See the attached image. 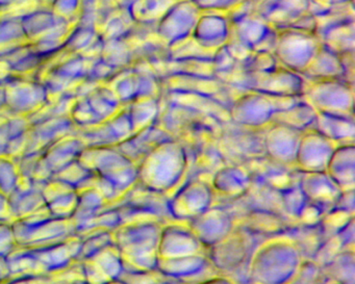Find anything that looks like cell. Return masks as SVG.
Segmentation results:
<instances>
[{"mask_svg": "<svg viewBox=\"0 0 355 284\" xmlns=\"http://www.w3.org/2000/svg\"><path fill=\"white\" fill-rule=\"evenodd\" d=\"M187 171L184 154L161 155L153 150L138 165V184L166 194L178 186Z\"/></svg>", "mask_w": 355, "mask_h": 284, "instance_id": "8992f818", "label": "cell"}, {"mask_svg": "<svg viewBox=\"0 0 355 284\" xmlns=\"http://www.w3.org/2000/svg\"><path fill=\"white\" fill-rule=\"evenodd\" d=\"M78 161L89 171L110 182L121 195L138 182V165L116 146H86Z\"/></svg>", "mask_w": 355, "mask_h": 284, "instance_id": "277c9868", "label": "cell"}, {"mask_svg": "<svg viewBox=\"0 0 355 284\" xmlns=\"http://www.w3.org/2000/svg\"><path fill=\"white\" fill-rule=\"evenodd\" d=\"M86 148L84 141L78 136L68 134L60 139L41 152L34 180L46 182L57 172L76 161Z\"/></svg>", "mask_w": 355, "mask_h": 284, "instance_id": "9c48e42d", "label": "cell"}, {"mask_svg": "<svg viewBox=\"0 0 355 284\" xmlns=\"http://www.w3.org/2000/svg\"><path fill=\"white\" fill-rule=\"evenodd\" d=\"M194 284H236L232 279H228L227 277H222V276H216V277L207 278L203 281L196 282Z\"/></svg>", "mask_w": 355, "mask_h": 284, "instance_id": "4dcf8cb0", "label": "cell"}, {"mask_svg": "<svg viewBox=\"0 0 355 284\" xmlns=\"http://www.w3.org/2000/svg\"><path fill=\"white\" fill-rule=\"evenodd\" d=\"M107 204L105 197L94 186L78 190V204L71 217L76 229L103 211Z\"/></svg>", "mask_w": 355, "mask_h": 284, "instance_id": "ac0fdd59", "label": "cell"}, {"mask_svg": "<svg viewBox=\"0 0 355 284\" xmlns=\"http://www.w3.org/2000/svg\"><path fill=\"white\" fill-rule=\"evenodd\" d=\"M251 184L248 171L240 168H221L213 174L211 188L223 196L240 198L248 192Z\"/></svg>", "mask_w": 355, "mask_h": 284, "instance_id": "e0dca14e", "label": "cell"}, {"mask_svg": "<svg viewBox=\"0 0 355 284\" xmlns=\"http://www.w3.org/2000/svg\"><path fill=\"white\" fill-rule=\"evenodd\" d=\"M254 238L257 236L245 228L234 227L223 240L207 248V257L218 271H234L254 253Z\"/></svg>", "mask_w": 355, "mask_h": 284, "instance_id": "52a82bcc", "label": "cell"}, {"mask_svg": "<svg viewBox=\"0 0 355 284\" xmlns=\"http://www.w3.org/2000/svg\"><path fill=\"white\" fill-rule=\"evenodd\" d=\"M17 247L12 222H0V257H8Z\"/></svg>", "mask_w": 355, "mask_h": 284, "instance_id": "4316f807", "label": "cell"}, {"mask_svg": "<svg viewBox=\"0 0 355 284\" xmlns=\"http://www.w3.org/2000/svg\"><path fill=\"white\" fill-rule=\"evenodd\" d=\"M105 284H123L121 281H119V280H113V281L107 282V283Z\"/></svg>", "mask_w": 355, "mask_h": 284, "instance_id": "836d02e7", "label": "cell"}, {"mask_svg": "<svg viewBox=\"0 0 355 284\" xmlns=\"http://www.w3.org/2000/svg\"><path fill=\"white\" fill-rule=\"evenodd\" d=\"M8 196L0 193V222H12Z\"/></svg>", "mask_w": 355, "mask_h": 284, "instance_id": "f1b7e54d", "label": "cell"}, {"mask_svg": "<svg viewBox=\"0 0 355 284\" xmlns=\"http://www.w3.org/2000/svg\"><path fill=\"white\" fill-rule=\"evenodd\" d=\"M11 278L7 257H0V284H3Z\"/></svg>", "mask_w": 355, "mask_h": 284, "instance_id": "f546056e", "label": "cell"}, {"mask_svg": "<svg viewBox=\"0 0 355 284\" xmlns=\"http://www.w3.org/2000/svg\"><path fill=\"white\" fill-rule=\"evenodd\" d=\"M118 280L123 284H182L178 280L168 277L157 269H124Z\"/></svg>", "mask_w": 355, "mask_h": 284, "instance_id": "603a6c76", "label": "cell"}, {"mask_svg": "<svg viewBox=\"0 0 355 284\" xmlns=\"http://www.w3.org/2000/svg\"><path fill=\"white\" fill-rule=\"evenodd\" d=\"M87 259H91L109 281L117 280L124 269L121 255L115 244L105 247Z\"/></svg>", "mask_w": 355, "mask_h": 284, "instance_id": "44dd1931", "label": "cell"}, {"mask_svg": "<svg viewBox=\"0 0 355 284\" xmlns=\"http://www.w3.org/2000/svg\"><path fill=\"white\" fill-rule=\"evenodd\" d=\"M80 238L82 242H80L78 261L89 258L105 247L114 244L113 231L111 230H98V231L85 234Z\"/></svg>", "mask_w": 355, "mask_h": 284, "instance_id": "d4e9b609", "label": "cell"}, {"mask_svg": "<svg viewBox=\"0 0 355 284\" xmlns=\"http://www.w3.org/2000/svg\"><path fill=\"white\" fill-rule=\"evenodd\" d=\"M20 170L17 159L8 155L0 157V193L9 196L19 184Z\"/></svg>", "mask_w": 355, "mask_h": 284, "instance_id": "484cf974", "label": "cell"}, {"mask_svg": "<svg viewBox=\"0 0 355 284\" xmlns=\"http://www.w3.org/2000/svg\"><path fill=\"white\" fill-rule=\"evenodd\" d=\"M162 226L157 220L122 224L113 230L114 244L126 269H157Z\"/></svg>", "mask_w": 355, "mask_h": 284, "instance_id": "7a4b0ae2", "label": "cell"}, {"mask_svg": "<svg viewBox=\"0 0 355 284\" xmlns=\"http://www.w3.org/2000/svg\"><path fill=\"white\" fill-rule=\"evenodd\" d=\"M12 226L17 246L24 248L55 244L76 236V227L71 219L53 217L46 206L14 220Z\"/></svg>", "mask_w": 355, "mask_h": 284, "instance_id": "5b68a950", "label": "cell"}, {"mask_svg": "<svg viewBox=\"0 0 355 284\" xmlns=\"http://www.w3.org/2000/svg\"><path fill=\"white\" fill-rule=\"evenodd\" d=\"M241 220L240 227L254 236L276 238L282 236L288 230L282 215L269 209H252Z\"/></svg>", "mask_w": 355, "mask_h": 284, "instance_id": "2e32d148", "label": "cell"}, {"mask_svg": "<svg viewBox=\"0 0 355 284\" xmlns=\"http://www.w3.org/2000/svg\"><path fill=\"white\" fill-rule=\"evenodd\" d=\"M121 225L119 213L115 207H107L99 211L94 217L91 218L88 222L76 229V236H83L91 232L98 231V230H111L113 231L116 228Z\"/></svg>", "mask_w": 355, "mask_h": 284, "instance_id": "7402d4cb", "label": "cell"}, {"mask_svg": "<svg viewBox=\"0 0 355 284\" xmlns=\"http://www.w3.org/2000/svg\"><path fill=\"white\" fill-rule=\"evenodd\" d=\"M83 278L80 261H76L70 267L53 273L36 276L12 277L3 284H72Z\"/></svg>", "mask_w": 355, "mask_h": 284, "instance_id": "d6986e66", "label": "cell"}, {"mask_svg": "<svg viewBox=\"0 0 355 284\" xmlns=\"http://www.w3.org/2000/svg\"><path fill=\"white\" fill-rule=\"evenodd\" d=\"M188 227L205 248H209L230 234L234 225L232 213L220 207H209L188 221Z\"/></svg>", "mask_w": 355, "mask_h": 284, "instance_id": "30bf717a", "label": "cell"}, {"mask_svg": "<svg viewBox=\"0 0 355 284\" xmlns=\"http://www.w3.org/2000/svg\"><path fill=\"white\" fill-rule=\"evenodd\" d=\"M301 257L300 250L290 238L276 236L253 253L250 279L257 284H284L298 271Z\"/></svg>", "mask_w": 355, "mask_h": 284, "instance_id": "3957f363", "label": "cell"}, {"mask_svg": "<svg viewBox=\"0 0 355 284\" xmlns=\"http://www.w3.org/2000/svg\"><path fill=\"white\" fill-rule=\"evenodd\" d=\"M93 173L80 163L78 159L72 161L53 176L55 179L61 180L76 190L87 188L92 179Z\"/></svg>", "mask_w": 355, "mask_h": 284, "instance_id": "cb8c5ba5", "label": "cell"}, {"mask_svg": "<svg viewBox=\"0 0 355 284\" xmlns=\"http://www.w3.org/2000/svg\"><path fill=\"white\" fill-rule=\"evenodd\" d=\"M45 182L20 177L19 184L8 196L12 220L21 219L45 206L42 190Z\"/></svg>", "mask_w": 355, "mask_h": 284, "instance_id": "5bb4252c", "label": "cell"}, {"mask_svg": "<svg viewBox=\"0 0 355 284\" xmlns=\"http://www.w3.org/2000/svg\"><path fill=\"white\" fill-rule=\"evenodd\" d=\"M80 242V236H73L63 242L46 246L16 247L7 257L11 278L43 275L70 267L78 260Z\"/></svg>", "mask_w": 355, "mask_h": 284, "instance_id": "6da1fadb", "label": "cell"}, {"mask_svg": "<svg viewBox=\"0 0 355 284\" xmlns=\"http://www.w3.org/2000/svg\"><path fill=\"white\" fill-rule=\"evenodd\" d=\"M318 265L311 261H302L298 271L284 284H311L318 278Z\"/></svg>", "mask_w": 355, "mask_h": 284, "instance_id": "83f0119b", "label": "cell"}, {"mask_svg": "<svg viewBox=\"0 0 355 284\" xmlns=\"http://www.w3.org/2000/svg\"><path fill=\"white\" fill-rule=\"evenodd\" d=\"M214 190L207 182L191 179L168 201L170 215L178 221H190L211 206Z\"/></svg>", "mask_w": 355, "mask_h": 284, "instance_id": "ba28073f", "label": "cell"}, {"mask_svg": "<svg viewBox=\"0 0 355 284\" xmlns=\"http://www.w3.org/2000/svg\"><path fill=\"white\" fill-rule=\"evenodd\" d=\"M299 186L309 203L324 211L336 206L343 190L326 172H301Z\"/></svg>", "mask_w": 355, "mask_h": 284, "instance_id": "7c38bea8", "label": "cell"}, {"mask_svg": "<svg viewBox=\"0 0 355 284\" xmlns=\"http://www.w3.org/2000/svg\"><path fill=\"white\" fill-rule=\"evenodd\" d=\"M72 284H89V283H87L86 281H85L84 279H80V280H76V282H73V283Z\"/></svg>", "mask_w": 355, "mask_h": 284, "instance_id": "d6a6232c", "label": "cell"}, {"mask_svg": "<svg viewBox=\"0 0 355 284\" xmlns=\"http://www.w3.org/2000/svg\"><path fill=\"white\" fill-rule=\"evenodd\" d=\"M322 284H344L342 282L338 281V280L332 279L329 277H324L323 283Z\"/></svg>", "mask_w": 355, "mask_h": 284, "instance_id": "1f68e13d", "label": "cell"}, {"mask_svg": "<svg viewBox=\"0 0 355 284\" xmlns=\"http://www.w3.org/2000/svg\"><path fill=\"white\" fill-rule=\"evenodd\" d=\"M157 269L172 279L188 283L189 280L202 277L209 269L216 267L207 254H196L175 258H159Z\"/></svg>", "mask_w": 355, "mask_h": 284, "instance_id": "4fadbf2b", "label": "cell"}, {"mask_svg": "<svg viewBox=\"0 0 355 284\" xmlns=\"http://www.w3.org/2000/svg\"><path fill=\"white\" fill-rule=\"evenodd\" d=\"M207 250L187 226L168 225L162 228L157 255L159 258H175L207 254Z\"/></svg>", "mask_w": 355, "mask_h": 284, "instance_id": "8fae6325", "label": "cell"}, {"mask_svg": "<svg viewBox=\"0 0 355 284\" xmlns=\"http://www.w3.org/2000/svg\"><path fill=\"white\" fill-rule=\"evenodd\" d=\"M45 206L53 217L71 219L78 204V190L73 186L51 178L42 190Z\"/></svg>", "mask_w": 355, "mask_h": 284, "instance_id": "9a60e30c", "label": "cell"}, {"mask_svg": "<svg viewBox=\"0 0 355 284\" xmlns=\"http://www.w3.org/2000/svg\"><path fill=\"white\" fill-rule=\"evenodd\" d=\"M326 173L340 186L342 190L354 188V159L353 152L350 154H338L336 157L332 153Z\"/></svg>", "mask_w": 355, "mask_h": 284, "instance_id": "ffe728a7", "label": "cell"}]
</instances>
